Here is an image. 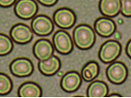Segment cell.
<instances>
[{"mask_svg": "<svg viewBox=\"0 0 131 98\" xmlns=\"http://www.w3.org/2000/svg\"><path fill=\"white\" fill-rule=\"evenodd\" d=\"M106 76L110 82L114 84H121L127 78L128 69L122 62H112L106 69Z\"/></svg>", "mask_w": 131, "mask_h": 98, "instance_id": "cell-3", "label": "cell"}, {"mask_svg": "<svg viewBox=\"0 0 131 98\" xmlns=\"http://www.w3.org/2000/svg\"><path fill=\"white\" fill-rule=\"evenodd\" d=\"M13 43L11 38L5 34L0 33V56H3L12 51Z\"/></svg>", "mask_w": 131, "mask_h": 98, "instance_id": "cell-18", "label": "cell"}, {"mask_svg": "<svg viewBox=\"0 0 131 98\" xmlns=\"http://www.w3.org/2000/svg\"><path fill=\"white\" fill-rule=\"evenodd\" d=\"M53 21L57 26L62 29H70L75 25L77 17L71 9L67 8H58L53 14Z\"/></svg>", "mask_w": 131, "mask_h": 98, "instance_id": "cell-5", "label": "cell"}, {"mask_svg": "<svg viewBox=\"0 0 131 98\" xmlns=\"http://www.w3.org/2000/svg\"><path fill=\"white\" fill-rule=\"evenodd\" d=\"M94 30L101 37H110L115 32L116 25L115 22L107 17L96 19L94 23Z\"/></svg>", "mask_w": 131, "mask_h": 98, "instance_id": "cell-12", "label": "cell"}, {"mask_svg": "<svg viewBox=\"0 0 131 98\" xmlns=\"http://www.w3.org/2000/svg\"><path fill=\"white\" fill-rule=\"evenodd\" d=\"M31 26H32V30L33 32L40 36L50 35L54 29L52 20L49 17L42 14L34 17Z\"/></svg>", "mask_w": 131, "mask_h": 98, "instance_id": "cell-6", "label": "cell"}, {"mask_svg": "<svg viewBox=\"0 0 131 98\" xmlns=\"http://www.w3.org/2000/svg\"><path fill=\"white\" fill-rule=\"evenodd\" d=\"M95 41V33L91 26L81 24L73 31V42L80 50L91 48Z\"/></svg>", "mask_w": 131, "mask_h": 98, "instance_id": "cell-1", "label": "cell"}, {"mask_svg": "<svg viewBox=\"0 0 131 98\" xmlns=\"http://www.w3.org/2000/svg\"><path fill=\"white\" fill-rule=\"evenodd\" d=\"M18 94L20 97H41L42 92L38 84L33 82H26L19 87Z\"/></svg>", "mask_w": 131, "mask_h": 98, "instance_id": "cell-15", "label": "cell"}, {"mask_svg": "<svg viewBox=\"0 0 131 98\" xmlns=\"http://www.w3.org/2000/svg\"><path fill=\"white\" fill-rule=\"evenodd\" d=\"M120 12L123 16L131 18V0H120Z\"/></svg>", "mask_w": 131, "mask_h": 98, "instance_id": "cell-20", "label": "cell"}, {"mask_svg": "<svg viewBox=\"0 0 131 98\" xmlns=\"http://www.w3.org/2000/svg\"><path fill=\"white\" fill-rule=\"evenodd\" d=\"M10 36L13 40L18 44H27L33 38V31L27 25L18 23L10 30Z\"/></svg>", "mask_w": 131, "mask_h": 98, "instance_id": "cell-8", "label": "cell"}, {"mask_svg": "<svg viewBox=\"0 0 131 98\" xmlns=\"http://www.w3.org/2000/svg\"><path fill=\"white\" fill-rule=\"evenodd\" d=\"M53 45L55 50L61 55H68L73 50V42L69 33L64 30H59L54 34Z\"/></svg>", "mask_w": 131, "mask_h": 98, "instance_id": "cell-4", "label": "cell"}, {"mask_svg": "<svg viewBox=\"0 0 131 98\" xmlns=\"http://www.w3.org/2000/svg\"><path fill=\"white\" fill-rule=\"evenodd\" d=\"M10 71L16 77H24L33 73L34 67L32 61L27 58H18L10 63Z\"/></svg>", "mask_w": 131, "mask_h": 98, "instance_id": "cell-9", "label": "cell"}, {"mask_svg": "<svg viewBox=\"0 0 131 98\" xmlns=\"http://www.w3.org/2000/svg\"><path fill=\"white\" fill-rule=\"evenodd\" d=\"M37 10L38 6L34 0H18L14 6L15 14L24 20L35 17Z\"/></svg>", "mask_w": 131, "mask_h": 98, "instance_id": "cell-7", "label": "cell"}, {"mask_svg": "<svg viewBox=\"0 0 131 98\" xmlns=\"http://www.w3.org/2000/svg\"><path fill=\"white\" fill-rule=\"evenodd\" d=\"M82 83L81 75L77 71H71L63 75L61 79V87L67 92H73L79 89Z\"/></svg>", "mask_w": 131, "mask_h": 98, "instance_id": "cell-11", "label": "cell"}, {"mask_svg": "<svg viewBox=\"0 0 131 98\" xmlns=\"http://www.w3.org/2000/svg\"><path fill=\"white\" fill-rule=\"evenodd\" d=\"M120 0H100V12L107 18L116 17L120 12Z\"/></svg>", "mask_w": 131, "mask_h": 98, "instance_id": "cell-14", "label": "cell"}, {"mask_svg": "<svg viewBox=\"0 0 131 98\" xmlns=\"http://www.w3.org/2000/svg\"><path fill=\"white\" fill-rule=\"evenodd\" d=\"M125 51L127 55H128L129 58L131 59V39L129 40V42L127 43V45H126V49H125Z\"/></svg>", "mask_w": 131, "mask_h": 98, "instance_id": "cell-23", "label": "cell"}, {"mask_svg": "<svg viewBox=\"0 0 131 98\" xmlns=\"http://www.w3.org/2000/svg\"><path fill=\"white\" fill-rule=\"evenodd\" d=\"M13 88L11 78L5 73H0V95H7Z\"/></svg>", "mask_w": 131, "mask_h": 98, "instance_id": "cell-19", "label": "cell"}, {"mask_svg": "<svg viewBox=\"0 0 131 98\" xmlns=\"http://www.w3.org/2000/svg\"><path fill=\"white\" fill-rule=\"evenodd\" d=\"M61 68V60L57 56L51 55L49 59L41 60L38 63L40 72L46 76H51L59 71Z\"/></svg>", "mask_w": 131, "mask_h": 98, "instance_id": "cell-13", "label": "cell"}, {"mask_svg": "<svg viewBox=\"0 0 131 98\" xmlns=\"http://www.w3.org/2000/svg\"><path fill=\"white\" fill-rule=\"evenodd\" d=\"M100 73L99 63L95 61H89L81 69V77L85 82L94 80Z\"/></svg>", "mask_w": 131, "mask_h": 98, "instance_id": "cell-17", "label": "cell"}, {"mask_svg": "<svg viewBox=\"0 0 131 98\" xmlns=\"http://www.w3.org/2000/svg\"><path fill=\"white\" fill-rule=\"evenodd\" d=\"M122 50L121 44L115 40H110L103 43L99 50V58L105 63H110L118 58Z\"/></svg>", "mask_w": 131, "mask_h": 98, "instance_id": "cell-2", "label": "cell"}, {"mask_svg": "<svg viewBox=\"0 0 131 98\" xmlns=\"http://www.w3.org/2000/svg\"><path fill=\"white\" fill-rule=\"evenodd\" d=\"M107 96H110V97H121L122 96L120 95V94H119V93H111V94H110V95H108Z\"/></svg>", "mask_w": 131, "mask_h": 98, "instance_id": "cell-24", "label": "cell"}, {"mask_svg": "<svg viewBox=\"0 0 131 98\" xmlns=\"http://www.w3.org/2000/svg\"><path fill=\"white\" fill-rule=\"evenodd\" d=\"M33 55L37 59L45 60L49 59L54 53V45L49 40L40 39L33 45Z\"/></svg>", "mask_w": 131, "mask_h": 98, "instance_id": "cell-10", "label": "cell"}, {"mask_svg": "<svg viewBox=\"0 0 131 98\" xmlns=\"http://www.w3.org/2000/svg\"><path fill=\"white\" fill-rule=\"evenodd\" d=\"M37 1L44 6L50 7V6H53L54 4H56L58 0H37Z\"/></svg>", "mask_w": 131, "mask_h": 98, "instance_id": "cell-21", "label": "cell"}, {"mask_svg": "<svg viewBox=\"0 0 131 98\" xmlns=\"http://www.w3.org/2000/svg\"><path fill=\"white\" fill-rule=\"evenodd\" d=\"M108 86L103 81L95 80L87 87L86 95L88 97H105L108 96Z\"/></svg>", "mask_w": 131, "mask_h": 98, "instance_id": "cell-16", "label": "cell"}, {"mask_svg": "<svg viewBox=\"0 0 131 98\" xmlns=\"http://www.w3.org/2000/svg\"><path fill=\"white\" fill-rule=\"evenodd\" d=\"M16 2V0H0V6L3 8H8L12 6Z\"/></svg>", "mask_w": 131, "mask_h": 98, "instance_id": "cell-22", "label": "cell"}]
</instances>
